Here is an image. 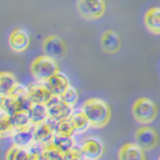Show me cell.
Returning <instances> with one entry per match:
<instances>
[{
  "instance_id": "obj_16",
  "label": "cell",
  "mask_w": 160,
  "mask_h": 160,
  "mask_svg": "<svg viewBox=\"0 0 160 160\" xmlns=\"http://www.w3.org/2000/svg\"><path fill=\"white\" fill-rule=\"evenodd\" d=\"M118 158L122 160H142L145 158L143 149L141 146H138L136 142L126 143L121 148V150H119Z\"/></svg>"
},
{
  "instance_id": "obj_28",
  "label": "cell",
  "mask_w": 160,
  "mask_h": 160,
  "mask_svg": "<svg viewBox=\"0 0 160 160\" xmlns=\"http://www.w3.org/2000/svg\"><path fill=\"white\" fill-rule=\"evenodd\" d=\"M60 99L64 100L68 105L74 106L77 104V101H78V91L73 86H69L68 88L64 91V94L60 96Z\"/></svg>"
},
{
  "instance_id": "obj_2",
  "label": "cell",
  "mask_w": 160,
  "mask_h": 160,
  "mask_svg": "<svg viewBox=\"0 0 160 160\" xmlns=\"http://www.w3.org/2000/svg\"><path fill=\"white\" fill-rule=\"evenodd\" d=\"M59 72V65L54 58L49 55H40L31 63V73L36 81L45 82L51 76Z\"/></svg>"
},
{
  "instance_id": "obj_25",
  "label": "cell",
  "mask_w": 160,
  "mask_h": 160,
  "mask_svg": "<svg viewBox=\"0 0 160 160\" xmlns=\"http://www.w3.org/2000/svg\"><path fill=\"white\" fill-rule=\"evenodd\" d=\"M13 124H12V115L0 110V136L2 137H8L12 135Z\"/></svg>"
},
{
  "instance_id": "obj_6",
  "label": "cell",
  "mask_w": 160,
  "mask_h": 160,
  "mask_svg": "<svg viewBox=\"0 0 160 160\" xmlns=\"http://www.w3.org/2000/svg\"><path fill=\"white\" fill-rule=\"evenodd\" d=\"M55 136V128H54V122L48 119V121L38 123L33 126V137L35 142L40 145H48L52 142Z\"/></svg>"
},
{
  "instance_id": "obj_22",
  "label": "cell",
  "mask_w": 160,
  "mask_h": 160,
  "mask_svg": "<svg viewBox=\"0 0 160 160\" xmlns=\"http://www.w3.org/2000/svg\"><path fill=\"white\" fill-rule=\"evenodd\" d=\"M12 124H13V129H18V128H24V127L32 126L28 112L27 110H19L16 114H13L12 115Z\"/></svg>"
},
{
  "instance_id": "obj_15",
  "label": "cell",
  "mask_w": 160,
  "mask_h": 160,
  "mask_svg": "<svg viewBox=\"0 0 160 160\" xmlns=\"http://www.w3.org/2000/svg\"><path fill=\"white\" fill-rule=\"evenodd\" d=\"M69 121H71V123L74 128V132L78 133V135L87 132L91 128V123H90L87 115L85 114V112L82 109L73 110L71 117H69Z\"/></svg>"
},
{
  "instance_id": "obj_23",
  "label": "cell",
  "mask_w": 160,
  "mask_h": 160,
  "mask_svg": "<svg viewBox=\"0 0 160 160\" xmlns=\"http://www.w3.org/2000/svg\"><path fill=\"white\" fill-rule=\"evenodd\" d=\"M52 143H54L63 154L67 152V151H69L72 148H74L73 136H64V135H57L55 133L54 140H52Z\"/></svg>"
},
{
  "instance_id": "obj_20",
  "label": "cell",
  "mask_w": 160,
  "mask_h": 160,
  "mask_svg": "<svg viewBox=\"0 0 160 160\" xmlns=\"http://www.w3.org/2000/svg\"><path fill=\"white\" fill-rule=\"evenodd\" d=\"M17 85L18 81L14 74L9 72H0V96L12 94V91Z\"/></svg>"
},
{
  "instance_id": "obj_12",
  "label": "cell",
  "mask_w": 160,
  "mask_h": 160,
  "mask_svg": "<svg viewBox=\"0 0 160 160\" xmlns=\"http://www.w3.org/2000/svg\"><path fill=\"white\" fill-rule=\"evenodd\" d=\"M81 151H82L83 159L94 160V159L101 158V155L104 152V146H102L100 140H98L95 137H90L82 142Z\"/></svg>"
},
{
  "instance_id": "obj_29",
  "label": "cell",
  "mask_w": 160,
  "mask_h": 160,
  "mask_svg": "<svg viewBox=\"0 0 160 160\" xmlns=\"http://www.w3.org/2000/svg\"><path fill=\"white\" fill-rule=\"evenodd\" d=\"M63 159L64 160H79L83 159L81 148H72L69 151H67L63 154Z\"/></svg>"
},
{
  "instance_id": "obj_1",
  "label": "cell",
  "mask_w": 160,
  "mask_h": 160,
  "mask_svg": "<svg viewBox=\"0 0 160 160\" xmlns=\"http://www.w3.org/2000/svg\"><path fill=\"white\" fill-rule=\"evenodd\" d=\"M87 115L91 127L101 128L110 121V108L104 100L98 98H91L86 100L81 108Z\"/></svg>"
},
{
  "instance_id": "obj_4",
  "label": "cell",
  "mask_w": 160,
  "mask_h": 160,
  "mask_svg": "<svg viewBox=\"0 0 160 160\" xmlns=\"http://www.w3.org/2000/svg\"><path fill=\"white\" fill-rule=\"evenodd\" d=\"M48 114L49 119L52 122H59L62 119H68L73 112V106L68 105L64 100L60 99V96H52L48 104Z\"/></svg>"
},
{
  "instance_id": "obj_24",
  "label": "cell",
  "mask_w": 160,
  "mask_h": 160,
  "mask_svg": "<svg viewBox=\"0 0 160 160\" xmlns=\"http://www.w3.org/2000/svg\"><path fill=\"white\" fill-rule=\"evenodd\" d=\"M41 159H45V160H62L63 159V152L57 148L54 143L50 142L48 145H42Z\"/></svg>"
},
{
  "instance_id": "obj_10",
  "label": "cell",
  "mask_w": 160,
  "mask_h": 160,
  "mask_svg": "<svg viewBox=\"0 0 160 160\" xmlns=\"http://www.w3.org/2000/svg\"><path fill=\"white\" fill-rule=\"evenodd\" d=\"M45 85L48 86L52 96H62L64 94V91L71 86V82L68 77L59 71L54 76H51L49 79H46Z\"/></svg>"
},
{
  "instance_id": "obj_30",
  "label": "cell",
  "mask_w": 160,
  "mask_h": 160,
  "mask_svg": "<svg viewBox=\"0 0 160 160\" xmlns=\"http://www.w3.org/2000/svg\"><path fill=\"white\" fill-rule=\"evenodd\" d=\"M0 140H2V136H0Z\"/></svg>"
},
{
  "instance_id": "obj_5",
  "label": "cell",
  "mask_w": 160,
  "mask_h": 160,
  "mask_svg": "<svg viewBox=\"0 0 160 160\" xmlns=\"http://www.w3.org/2000/svg\"><path fill=\"white\" fill-rule=\"evenodd\" d=\"M77 10L85 19H98L105 13L104 0H78Z\"/></svg>"
},
{
  "instance_id": "obj_7",
  "label": "cell",
  "mask_w": 160,
  "mask_h": 160,
  "mask_svg": "<svg viewBox=\"0 0 160 160\" xmlns=\"http://www.w3.org/2000/svg\"><path fill=\"white\" fill-rule=\"evenodd\" d=\"M42 49L46 55L54 59L63 58L67 51L65 44L59 36H48L42 42Z\"/></svg>"
},
{
  "instance_id": "obj_21",
  "label": "cell",
  "mask_w": 160,
  "mask_h": 160,
  "mask_svg": "<svg viewBox=\"0 0 160 160\" xmlns=\"http://www.w3.org/2000/svg\"><path fill=\"white\" fill-rule=\"evenodd\" d=\"M0 110H3L5 113L13 115V114H16L17 112H19L22 109L19 108L17 100L9 94V95L0 96Z\"/></svg>"
},
{
  "instance_id": "obj_14",
  "label": "cell",
  "mask_w": 160,
  "mask_h": 160,
  "mask_svg": "<svg viewBox=\"0 0 160 160\" xmlns=\"http://www.w3.org/2000/svg\"><path fill=\"white\" fill-rule=\"evenodd\" d=\"M101 48L105 52H109V54H114L119 49H121V37L119 35L114 31H105L101 36L100 40Z\"/></svg>"
},
{
  "instance_id": "obj_8",
  "label": "cell",
  "mask_w": 160,
  "mask_h": 160,
  "mask_svg": "<svg viewBox=\"0 0 160 160\" xmlns=\"http://www.w3.org/2000/svg\"><path fill=\"white\" fill-rule=\"evenodd\" d=\"M136 143L143 149V151L152 150L158 143V135L151 127H141L136 131Z\"/></svg>"
},
{
  "instance_id": "obj_11",
  "label": "cell",
  "mask_w": 160,
  "mask_h": 160,
  "mask_svg": "<svg viewBox=\"0 0 160 160\" xmlns=\"http://www.w3.org/2000/svg\"><path fill=\"white\" fill-rule=\"evenodd\" d=\"M10 138L13 143L21 146V148L30 149L35 143V137H33V126L24 127V128H18L12 132Z\"/></svg>"
},
{
  "instance_id": "obj_9",
  "label": "cell",
  "mask_w": 160,
  "mask_h": 160,
  "mask_svg": "<svg viewBox=\"0 0 160 160\" xmlns=\"http://www.w3.org/2000/svg\"><path fill=\"white\" fill-rule=\"evenodd\" d=\"M9 46L16 52H23L30 46V35L23 28H14L8 38Z\"/></svg>"
},
{
  "instance_id": "obj_26",
  "label": "cell",
  "mask_w": 160,
  "mask_h": 160,
  "mask_svg": "<svg viewBox=\"0 0 160 160\" xmlns=\"http://www.w3.org/2000/svg\"><path fill=\"white\" fill-rule=\"evenodd\" d=\"M5 158L10 159V160H26V159H30L28 149L21 148V146H17V145L13 143L12 148L8 149Z\"/></svg>"
},
{
  "instance_id": "obj_19",
  "label": "cell",
  "mask_w": 160,
  "mask_h": 160,
  "mask_svg": "<svg viewBox=\"0 0 160 160\" xmlns=\"http://www.w3.org/2000/svg\"><path fill=\"white\" fill-rule=\"evenodd\" d=\"M13 98H14L19 105V108L22 110H28L30 106L32 105V100L30 98V94H28V88L26 86H22V85H17L14 87V90L12 91L10 94Z\"/></svg>"
},
{
  "instance_id": "obj_17",
  "label": "cell",
  "mask_w": 160,
  "mask_h": 160,
  "mask_svg": "<svg viewBox=\"0 0 160 160\" xmlns=\"http://www.w3.org/2000/svg\"><path fill=\"white\" fill-rule=\"evenodd\" d=\"M145 26L150 32L155 35H160V8L154 7L150 8L145 14L143 18Z\"/></svg>"
},
{
  "instance_id": "obj_13",
  "label": "cell",
  "mask_w": 160,
  "mask_h": 160,
  "mask_svg": "<svg viewBox=\"0 0 160 160\" xmlns=\"http://www.w3.org/2000/svg\"><path fill=\"white\" fill-rule=\"evenodd\" d=\"M28 94L32 100V102H40V104H48V101L52 98L51 92L49 91L45 82L36 81L33 83H30L27 86Z\"/></svg>"
},
{
  "instance_id": "obj_3",
  "label": "cell",
  "mask_w": 160,
  "mask_h": 160,
  "mask_svg": "<svg viewBox=\"0 0 160 160\" xmlns=\"http://www.w3.org/2000/svg\"><path fill=\"white\" fill-rule=\"evenodd\" d=\"M132 114L138 123L149 124L156 118L158 108L152 100L148 98H140L132 106Z\"/></svg>"
},
{
  "instance_id": "obj_18",
  "label": "cell",
  "mask_w": 160,
  "mask_h": 160,
  "mask_svg": "<svg viewBox=\"0 0 160 160\" xmlns=\"http://www.w3.org/2000/svg\"><path fill=\"white\" fill-rule=\"evenodd\" d=\"M31 123L32 126H36L38 123H42L49 119V114H48V108L46 104H40V102H32V105L30 106V109L27 110Z\"/></svg>"
},
{
  "instance_id": "obj_27",
  "label": "cell",
  "mask_w": 160,
  "mask_h": 160,
  "mask_svg": "<svg viewBox=\"0 0 160 160\" xmlns=\"http://www.w3.org/2000/svg\"><path fill=\"white\" fill-rule=\"evenodd\" d=\"M54 128L57 135H64V136H73L74 135V128L68 119H62L59 122H54Z\"/></svg>"
}]
</instances>
